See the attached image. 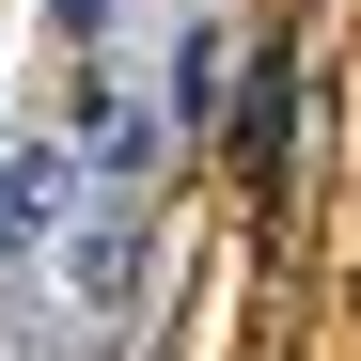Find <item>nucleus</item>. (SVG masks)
I'll use <instances>...</instances> for the list:
<instances>
[{
	"label": "nucleus",
	"mask_w": 361,
	"mask_h": 361,
	"mask_svg": "<svg viewBox=\"0 0 361 361\" xmlns=\"http://www.w3.org/2000/svg\"><path fill=\"white\" fill-rule=\"evenodd\" d=\"M94 204H110V189H94L79 126H16V142H0V267H47Z\"/></svg>",
	"instance_id": "obj_1"
},
{
	"label": "nucleus",
	"mask_w": 361,
	"mask_h": 361,
	"mask_svg": "<svg viewBox=\"0 0 361 361\" xmlns=\"http://www.w3.org/2000/svg\"><path fill=\"white\" fill-rule=\"evenodd\" d=\"M47 267H63V314H79V330H126V314H142V267H157V220H142V189H110V204H94L63 252H47Z\"/></svg>",
	"instance_id": "obj_2"
},
{
	"label": "nucleus",
	"mask_w": 361,
	"mask_h": 361,
	"mask_svg": "<svg viewBox=\"0 0 361 361\" xmlns=\"http://www.w3.org/2000/svg\"><path fill=\"white\" fill-rule=\"evenodd\" d=\"M220 79H235V47H220V16H204L189 47H173V79H157V94H173V126H220Z\"/></svg>",
	"instance_id": "obj_3"
}]
</instances>
